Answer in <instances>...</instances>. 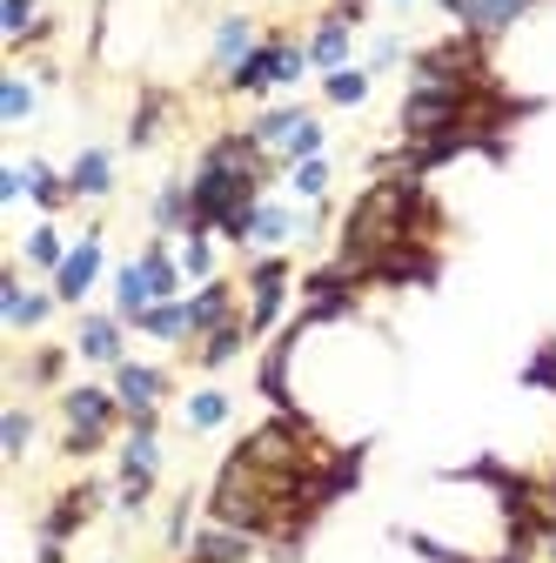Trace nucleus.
Masks as SVG:
<instances>
[{
  "mask_svg": "<svg viewBox=\"0 0 556 563\" xmlns=\"http://www.w3.org/2000/svg\"><path fill=\"white\" fill-rule=\"evenodd\" d=\"M54 416H60V456L67 463H94L108 443H121L127 430V409L114 396V383H67L54 389Z\"/></svg>",
  "mask_w": 556,
  "mask_h": 563,
  "instance_id": "f257e3e1",
  "label": "nucleus"
},
{
  "mask_svg": "<svg viewBox=\"0 0 556 563\" xmlns=\"http://www.w3.org/2000/svg\"><path fill=\"white\" fill-rule=\"evenodd\" d=\"M302 75H315V67H309V41L289 34V27H268L262 47L222 81V95L229 101H268V95H289Z\"/></svg>",
  "mask_w": 556,
  "mask_h": 563,
  "instance_id": "f03ea898",
  "label": "nucleus"
},
{
  "mask_svg": "<svg viewBox=\"0 0 556 563\" xmlns=\"http://www.w3.org/2000/svg\"><path fill=\"white\" fill-rule=\"evenodd\" d=\"M296 262L289 255H248V268H242V296H248V335L255 342H268L275 329L289 322V302H296Z\"/></svg>",
  "mask_w": 556,
  "mask_h": 563,
  "instance_id": "7ed1b4c3",
  "label": "nucleus"
},
{
  "mask_svg": "<svg viewBox=\"0 0 556 563\" xmlns=\"http://www.w3.org/2000/svg\"><path fill=\"white\" fill-rule=\"evenodd\" d=\"M497 47L490 41H476V34H443L430 47H415L409 54V81H456V88H482V81H497Z\"/></svg>",
  "mask_w": 556,
  "mask_h": 563,
  "instance_id": "20e7f679",
  "label": "nucleus"
},
{
  "mask_svg": "<svg viewBox=\"0 0 556 563\" xmlns=\"http://www.w3.org/2000/svg\"><path fill=\"white\" fill-rule=\"evenodd\" d=\"M114 504V476H81V483H67L47 497V510L34 517V537H60V543H75L101 510Z\"/></svg>",
  "mask_w": 556,
  "mask_h": 563,
  "instance_id": "39448f33",
  "label": "nucleus"
},
{
  "mask_svg": "<svg viewBox=\"0 0 556 563\" xmlns=\"http://www.w3.org/2000/svg\"><path fill=\"white\" fill-rule=\"evenodd\" d=\"M54 309H60L54 282H41V289H34L21 262L0 268V329H8V335H41L54 322Z\"/></svg>",
  "mask_w": 556,
  "mask_h": 563,
  "instance_id": "423d86ee",
  "label": "nucleus"
},
{
  "mask_svg": "<svg viewBox=\"0 0 556 563\" xmlns=\"http://www.w3.org/2000/svg\"><path fill=\"white\" fill-rule=\"evenodd\" d=\"M443 282V249L436 242H396L389 255L369 262L363 289H436Z\"/></svg>",
  "mask_w": 556,
  "mask_h": 563,
  "instance_id": "0eeeda50",
  "label": "nucleus"
},
{
  "mask_svg": "<svg viewBox=\"0 0 556 563\" xmlns=\"http://www.w3.org/2000/svg\"><path fill=\"white\" fill-rule=\"evenodd\" d=\"M101 275H108V235H101V222H88V229L75 235V249H67L60 275H54L60 309H88V296H94V282H101Z\"/></svg>",
  "mask_w": 556,
  "mask_h": 563,
  "instance_id": "6e6552de",
  "label": "nucleus"
},
{
  "mask_svg": "<svg viewBox=\"0 0 556 563\" xmlns=\"http://www.w3.org/2000/svg\"><path fill=\"white\" fill-rule=\"evenodd\" d=\"M108 383H114V396H121L127 416H134V409H168V396H175V369H168V363H148V356L114 363Z\"/></svg>",
  "mask_w": 556,
  "mask_h": 563,
  "instance_id": "1a4fd4ad",
  "label": "nucleus"
},
{
  "mask_svg": "<svg viewBox=\"0 0 556 563\" xmlns=\"http://www.w3.org/2000/svg\"><path fill=\"white\" fill-rule=\"evenodd\" d=\"M289 242H302L296 195H262L255 216H248V255H289Z\"/></svg>",
  "mask_w": 556,
  "mask_h": 563,
  "instance_id": "9d476101",
  "label": "nucleus"
},
{
  "mask_svg": "<svg viewBox=\"0 0 556 563\" xmlns=\"http://www.w3.org/2000/svg\"><path fill=\"white\" fill-rule=\"evenodd\" d=\"M127 335L134 329L114 309H81V322H75V356L88 369H114V363H127Z\"/></svg>",
  "mask_w": 556,
  "mask_h": 563,
  "instance_id": "9b49d317",
  "label": "nucleus"
},
{
  "mask_svg": "<svg viewBox=\"0 0 556 563\" xmlns=\"http://www.w3.org/2000/svg\"><path fill=\"white\" fill-rule=\"evenodd\" d=\"M262 34H268V27H255V14H222V21H215V34H208V75L229 81L235 67L262 47Z\"/></svg>",
  "mask_w": 556,
  "mask_h": 563,
  "instance_id": "f8f14e48",
  "label": "nucleus"
},
{
  "mask_svg": "<svg viewBox=\"0 0 556 563\" xmlns=\"http://www.w3.org/2000/svg\"><path fill=\"white\" fill-rule=\"evenodd\" d=\"M67 188H75V201H88V208H101L121 188V162H114L108 141H88V148L67 162Z\"/></svg>",
  "mask_w": 556,
  "mask_h": 563,
  "instance_id": "ddd939ff",
  "label": "nucleus"
},
{
  "mask_svg": "<svg viewBox=\"0 0 556 563\" xmlns=\"http://www.w3.org/2000/svg\"><path fill=\"white\" fill-rule=\"evenodd\" d=\"M248 349H255V335H248V316H235V322H222L215 335H201V342L188 349V363H194L208 383H215L222 369H235V363L248 356Z\"/></svg>",
  "mask_w": 556,
  "mask_h": 563,
  "instance_id": "4468645a",
  "label": "nucleus"
},
{
  "mask_svg": "<svg viewBox=\"0 0 556 563\" xmlns=\"http://www.w3.org/2000/svg\"><path fill=\"white\" fill-rule=\"evenodd\" d=\"M255 556H262V543H255L248 530H229V523H208V517H201L194 543L181 550V563H255Z\"/></svg>",
  "mask_w": 556,
  "mask_h": 563,
  "instance_id": "2eb2a0df",
  "label": "nucleus"
},
{
  "mask_svg": "<svg viewBox=\"0 0 556 563\" xmlns=\"http://www.w3.org/2000/svg\"><path fill=\"white\" fill-rule=\"evenodd\" d=\"M148 229L168 235V242H181V235L194 229V188H188V175H168V181L148 195Z\"/></svg>",
  "mask_w": 556,
  "mask_h": 563,
  "instance_id": "dca6fc26",
  "label": "nucleus"
},
{
  "mask_svg": "<svg viewBox=\"0 0 556 563\" xmlns=\"http://www.w3.org/2000/svg\"><path fill=\"white\" fill-rule=\"evenodd\" d=\"M302 41H309V67H315V75H335V67H356V27H349V21L315 14V27H309Z\"/></svg>",
  "mask_w": 556,
  "mask_h": 563,
  "instance_id": "f3484780",
  "label": "nucleus"
},
{
  "mask_svg": "<svg viewBox=\"0 0 556 563\" xmlns=\"http://www.w3.org/2000/svg\"><path fill=\"white\" fill-rule=\"evenodd\" d=\"M67 363H81L75 342H34L27 356L14 363V383L21 389H67Z\"/></svg>",
  "mask_w": 556,
  "mask_h": 563,
  "instance_id": "a211bd4d",
  "label": "nucleus"
},
{
  "mask_svg": "<svg viewBox=\"0 0 556 563\" xmlns=\"http://www.w3.org/2000/svg\"><path fill=\"white\" fill-rule=\"evenodd\" d=\"M229 422H235V396L222 383H201V389L181 396V430L188 437H215V430H229Z\"/></svg>",
  "mask_w": 556,
  "mask_h": 563,
  "instance_id": "6ab92c4d",
  "label": "nucleus"
},
{
  "mask_svg": "<svg viewBox=\"0 0 556 563\" xmlns=\"http://www.w3.org/2000/svg\"><path fill=\"white\" fill-rule=\"evenodd\" d=\"M21 168H27V201L41 208L47 222H60L67 208H75V188H67V168H54L47 155H21Z\"/></svg>",
  "mask_w": 556,
  "mask_h": 563,
  "instance_id": "aec40b11",
  "label": "nucleus"
},
{
  "mask_svg": "<svg viewBox=\"0 0 556 563\" xmlns=\"http://www.w3.org/2000/svg\"><path fill=\"white\" fill-rule=\"evenodd\" d=\"M142 262V275H148V296L155 302H175V296H188V275H181V249L168 242V235H148V249L134 255Z\"/></svg>",
  "mask_w": 556,
  "mask_h": 563,
  "instance_id": "412c9836",
  "label": "nucleus"
},
{
  "mask_svg": "<svg viewBox=\"0 0 556 563\" xmlns=\"http://www.w3.org/2000/svg\"><path fill=\"white\" fill-rule=\"evenodd\" d=\"M67 249H75V242L60 235V222H47V216H41V222L14 242V262H21L27 275H47V282H54V275H60V262H67Z\"/></svg>",
  "mask_w": 556,
  "mask_h": 563,
  "instance_id": "4be33fe9",
  "label": "nucleus"
},
{
  "mask_svg": "<svg viewBox=\"0 0 556 563\" xmlns=\"http://www.w3.org/2000/svg\"><path fill=\"white\" fill-rule=\"evenodd\" d=\"M309 114H315V108H309V101H289V95H282V101H262V108L248 114V134L262 141L268 155H282V141H289Z\"/></svg>",
  "mask_w": 556,
  "mask_h": 563,
  "instance_id": "5701e85b",
  "label": "nucleus"
},
{
  "mask_svg": "<svg viewBox=\"0 0 556 563\" xmlns=\"http://www.w3.org/2000/svg\"><path fill=\"white\" fill-rule=\"evenodd\" d=\"M168 114H175V95L168 88H142V101H134V114H127V148L142 155V148H155L162 141V128H168Z\"/></svg>",
  "mask_w": 556,
  "mask_h": 563,
  "instance_id": "b1692460",
  "label": "nucleus"
},
{
  "mask_svg": "<svg viewBox=\"0 0 556 563\" xmlns=\"http://www.w3.org/2000/svg\"><path fill=\"white\" fill-rule=\"evenodd\" d=\"M134 335H148V342H162V349H194V322H188V296H175V302H155L142 322H134Z\"/></svg>",
  "mask_w": 556,
  "mask_h": 563,
  "instance_id": "393cba45",
  "label": "nucleus"
},
{
  "mask_svg": "<svg viewBox=\"0 0 556 563\" xmlns=\"http://www.w3.org/2000/svg\"><path fill=\"white\" fill-rule=\"evenodd\" d=\"M175 249H181V275H188V289H201V282H215V275H222V235L188 229Z\"/></svg>",
  "mask_w": 556,
  "mask_h": 563,
  "instance_id": "a878e982",
  "label": "nucleus"
},
{
  "mask_svg": "<svg viewBox=\"0 0 556 563\" xmlns=\"http://www.w3.org/2000/svg\"><path fill=\"white\" fill-rule=\"evenodd\" d=\"M108 309H114L127 329H134V322H142V316L155 309V296H148V275H142V262H134V255L114 268V302H108Z\"/></svg>",
  "mask_w": 556,
  "mask_h": 563,
  "instance_id": "bb28decb",
  "label": "nucleus"
},
{
  "mask_svg": "<svg viewBox=\"0 0 556 563\" xmlns=\"http://www.w3.org/2000/svg\"><path fill=\"white\" fill-rule=\"evenodd\" d=\"M34 437H41V416H34L27 402H8V409H0V456H8V463H27Z\"/></svg>",
  "mask_w": 556,
  "mask_h": 563,
  "instance_id": "cd10ccee",
  "label": "nucleus"
},
{
  "mask_svg": "<svg viewBox=\"0 0 556 563\" xmlns=\"http://www.w3.org/2000/svg\"><path fill=\"white\" fill-rule=\"evenodd\" d=\"M369 88H376V75H369L363 60H356V67H335V75H322V108H342V114H349V108L369 101Z\"/></svg>",
  "mask_w": 556,
  "mask_h": 563,
  "instance_id": "c85d7f7f",
  "label": "nucleus"
},
{
  "mask_svg": "<svg viewBox=\"0 0 556 563\" xmlns=\"http://www.w3.org/2000/svg\"><path fill=\"white\" fill-rule=\"evenodd\" d=\"M194 510H201L194 489H181V497L162 510V550H168L175 563H181V550H188V543H194V530H201V523H194Z\"/></svg>",
  "mask_w": 556,
  "mask_h": 563,
  "instance_id": "c756f323",
  "label": "nucleus"
},
{
  "mask_svg": "<svg viewBox=\"0 0 556 563\" xmlns=\"http://www.w3.org/2000/svg\"><path fill=\"white\" fill-rule=\"evenodd\" d=\"M34 108H41V81L34 75H0V128L34 121Z\"/></svg>",
  "mask_w": 556,
  "mask_h": 563,
  "instance_id": "7c9ffc66",
  "label": "nucleus"
},
{
  "mask_svg": "<svg viewBox=\"0 0 556 563\" xmlns=\"http://www.w3.org/2000/svg\"><path fill=\"white\" fill-rule=\"evenodd\" d=\"M41 14H47V0H0V41H8V54L27 47V34L41 27Z\"/></svg>",
  "mask_w": 556,
  "mask_h": 563,
  "instance_id": "2f4dec72",
  "label": "nucleus"
},
{
  "mask_svg": "<svg viewBox=\"0 0 556 563\" xmlns=\"http://www.w3.org/2000/svg\"><path fill=\"white\" fill-rule=\"evenodd\" d=\"M282 181H289V195H296L302 208H309V201H329V188H335V162H329V155H315V162H296Z\"/></svg>",
  "mask_w": 556,
  "mask_h": 563,
  "instance_id": "473e14b6",
  "label": "nucleus"
},
{
  "mask_svg": "<svg viewBox=\"0 0 556 563\" xmlns=\"http://www.w3.org/2000/svg\"><path fill=\"white\" fill-rule=\"evenodd\" d=\"M315 155H329V128H322V114H309V121H302V128L282 141V155H275V168L289 175L296 162H315Z\"/></svg>",
  "mask_w": 556,
  "mask_h": 563,
  "instance_id": "72a5a7b5",
  "label": "nucleus"
},
{
  "mask_svg": "<svg viewBox=\"0 0 556 563\" xmlns=\"http://www.w3.org/2000/svg\"><path fill=\"white\" fill-rule=\"evenodd\" d=\"M516 383H523V389H549V396H556V335L530 349V363L516 369Z\"/></svg>",
  "mask_w": 556,
  "mask_h": 563,
  "instance_id": "f704fd0d",
  "label": "nucleus"
},
{
  "mask_svg": "<svg viewBox=\"0 0 556 563\" xmlns=\"http://www.w3.org/2000/svg\"><path fill=\"white\" fill-rule=\"evenodd\" d=\"M409 54H415V47H409L402 34H376L369 54H363V67H369V75H389V67H409Z\"/></svg>",
  "mask_w": 556,
  "mask_h": 563,
  "instance_id": "c9c22d12",
  "label": "nucleus"
},
{
  "mask_svg": "<svg viewBox=\"0 0 556 563\" xmlns=\"http://www.w3.org/2000/svg\"><path fill=\"white\" fill-rule=\"evenodd\" d=\"M14 201H27V168L21 162L0 168V208H14Z\"/></svg>",
  "mask_w": 556,
  "mask_h": 563,
  "instance_id": "e433bc0d",
  "label": "nucleus"
},
{
  "mask_svg": "<svg viewBox=\"0 0 556 563\" xmlns=\"http://www.w3.org/2000/svg\"><path fill=\"white\" fill-rule=\"evenodd\" d=\"M369 8H376V0H322V14L349 21V27H363V21H369Z\"/></svg>",
  "mask_w": 556,
  "mask_h": 563,
  "instance_id": "4c0bfd02",
  "label": "nucleus"
},
{
  "mask_svg": "<svg viewBox=\"0 0 556 563\" xmlns=\"http://www.w3.org/2000/svg\"><path fill=\"white\" fill-rule=\"evenodd\" d=\"M34 563H67V543L60 537H34Z\"/></svg>",
  "mask_w": 556,
  "mask_h": 563,
  "instance_id": "58836bf2",
  "label": "nucleus"
},
{
  "mask_svg": "<svg viewBox=\"0 0 556 563\" xmlns=\"http://www.w3.org/2000/svg\"><path fill=\"white\" fill-rule=\"evenodd\" d=\"M108 8H114V0H94V27H101V21H108Z\"/></svg>",
  "mask_w": 556,
  "mask_h": 563,
  "instance_id": "ea45409f",
  "label": "nucleus"
},
{
  "mask_svg": "<svg viewBox=\"0 0 556 563\" xmlns=\"http://www.w3.org/2000/svg\"><path fill=\"white\" fill-rule=\"evenodd\" d=\"M382 8H415V0H382Z\"/></svg>",
  "mask_w": 556,
  "mask_h": 563,
  "instance_id": "a19ab883",
  "label": "nucleus"
},
{
  "mask_svg": "<svg viewBox=\"0 0 556 563\" xmlns=\"http://www.w3.org/2000/svg\"><path fill=\"white\" fill-rule=\"evenodd\" d=\"M543 550H549V563H556V537H549V543H543Z\"/></svg>",
  "mask_w": 556,
  "mask_h": 563,
  "instance_id": "79ce46f5",
  "label": "nucleus"
}]
</instances>
